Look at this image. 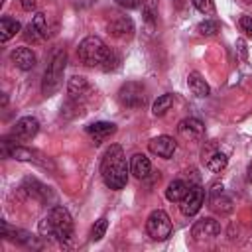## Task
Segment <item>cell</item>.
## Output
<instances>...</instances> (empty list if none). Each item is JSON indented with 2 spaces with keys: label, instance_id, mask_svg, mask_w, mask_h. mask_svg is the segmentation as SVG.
<instances>
[{
  "label": "cell",
  "instance_id": "35",
  "mask_svg": "<svg viewBox=\"0 0 252 252\" xmlns=\"http://www.w3.org/2000/svg\"><path fill=\"white\" fill-rule=\"evenodd\" d=\"M236 43H238V49H240V53H242V59H244V57H246V47H244V41H242V39H238Z\"/></svg>",
  "mask_w": 252,
  "mask_h": 252
},
{
  "label": "cell",
  "instance_id": "34",
  "mask_svg": "<svg viewBox=\"0 0 252 252\" xmlns=\"http://www.w3.org/2000/svg\"><path fill=\"white\" fill-rule=\"evenodd\" d=\"M20 4H22L24 10H33L35 4H37V0H20Z\"/></svg>",
  "mask_w": 252,
  "mask_h": 252
},
{
  "label": "cell",
  "instance_id": "27",
  "mask_svg": "<svg viewBox=\"0 0 252 252\" xmlns=\"http://www.w3.org/2000/svg\"><path fill=\"white\" fill-rule=\"evenodd\" d=\"M106 226H108V220L102 217V219H98L94 224H93V230H91V240H100L102 236H104V232H106Z\"/></svg>",
  "mask_w": 252,
  "mask_h": 252
},
{
  "label": "cell",
  "instance_id": "10",
  "mask_svg": "<svg viewBox=\"0 0 252 252\" xmlns=\"http://www.w3.org/2000/svg\"><path fill=\"white\" fill-rule=\"evenodd\" d=\"M209 207L220 215H228L232 211V201L224 193L222 183H213L209 189Z\"/></svg>",
  "mask_w": 252,
  "mask_h": 252
},
{
  "label": "cell",
  "instance_id": "17",
  "mask_svg": "<svg viewBox=\"0 0 252 252\" xmlns=\"http://www.w3.org/2000/svg\"><path fill=\"white\" fill-rule=\"evenodd\" d=\"M10 57H12V63L22 71H30L35 67V53L30 47H16Z\"/></svg>",
  "mask_w": 252,
  "mask_h": 252
},
{
  "label": "cell",
  "instance_id": "7",
  "mask_svg": "<svg viewBox=\"0 0 252 252\" xmlns=\"http://www.w3.org/2000/svg\"><path fill=\"white\" fill-rule=\"evenodd\" d=\"M94 94V89L93 85L81 77V75H75L69 79L67 83V96H69V102L77 104V106H83L87 100H91V96Z\"/></svg>",
  "mask_w": 252,
  "mask_h": 252
},
{
  "label": "cell",
  "instance_id": "31",
  "mask_svg": "<svg viewBox=\"0 0 252 252\" xmlns=\"http://www.w3.org/2000/svg\"><path fill=\"white\" fill-rule=\"evenodd\" d=\"M118 63H120V57L110 49V53H108V57H106V61L102 63L100 69H104V71H114V69L118 67Z\"/></svg>",
  "mask_w": 252,
  "mask_h": 252
},
{
  "label": "cell",
  "instance_id": "5",
  "mask_svg": "<svg viewBox=\"0 0 252 252\" xmlns=\"http://www.w3.org/2000/svg\"><path fill=\"white\" fill-rule=\"evenodd\" d=\"M146 230L150 234V238L154 240H167L171 234V219L165 211L156 209L150 213L148 220H146Z\"/></svg>",
  "mask_w": 252,
  "mask_h": 252
},
{
  "label": "cell",
  "instance_id": "28",
  "mask_svg": "<svg viewBox=\"0 0 252 252\" xmlns=\"http://www.w3.org/2000/svg\"><path fill=\"white\" fill-rule=\"evenodd\" d=\"M142 8H144V16L150 24H154V12L158 8V0H144L142 2Z\"/></svg>",
  "mask_w": 252,
  "mask_h": 252
},
{
  "label": "cell",
  "instance_id": "29",
  "mask_svg": "<svg viewBox=\"0 0 252 252\" xmlns=\"http://www.w3.org/2000/svg\"><path fill=\"white\" fill-rule=\"evenodd\" d=\"M193 4L201 14H215V2L213 0H193Z\"/></svg>",
  "mask_w": 252,
  "mask_h": 252
},
{
  "label": "cell",
  "instance_id": "32",
  "mask_svg": "<svg viewBox=\"0 0 252 252\" xmlns=\"http://www.w3.org/2000/svg\"><path fill=\"white\" fill-rule=\"evenodd\" d=\"M238 28L240 32H244L248 37H252V16H242L238 20Z\"/></svg>",
  "mask_w": 252,
  "mask_h": 252
},
{
  "label": "cell",
  "instance_id": "25",
  "mask_svg": "<svg viewBox=\"0 0 252 252\" xmlns=\"http://www.w3.org/2000/svg\"><path fill=\"white\" fill-rule=\"evenodd\" d=\"M171 104H173V94H161V96H158V100L152 106L154 116H163L171 108Z\"/></svg>",
  "mask_w": 252,
  "mask_h": 252
},
{
  "label": "cell",
  "instance_id": "21",
  "mask_svg": "<svg viewBox=\"0 0 252 252\" xmlns=\"http://www.w3.org/2000/svg\"><path fill=\"white\" fill-rule=\"evenodd\" d=\"M20 30H22V26H20L18 20L4 16V18L0 20V41H8V39H12Z\"/></svg>",
  "mask_w": 252,
  "mask_h": 252
},
{
  "label": "cell",
  "instance_id": "11",
  "mask_svg": "<svg viewBox=\"0 0 252 252\" xmlns=\"http://www.w3.org/2000/svg\"><path fill=\"white\" fill-rule=\"evenodd\" d=\"M106 30L116 39H130L134 35V22L128 16H114L106 22Z\"/></svg>",
  "mask_w": 252,
  "mask_h": 252
},
{
  "label": "cell",
  "instance_id": "26",
  "mask_svg": "<svg viewBox=\"0 0 252 252\" xmlns=\"http://www.w3.org/2000/svg\"><path fill=\"white\" fill-rule=\"evenodd\" d=\"M197 30H199L201 35H215V33L220 30V24H219L217 20H205V22L199 24Z\"/></svg>",
  "mask_w": 252,
  "mask_h": 252
},
{
  "label": "cell",
  "instance_id": "15",
  "mask_svg": "<svg viewBox=\"0 0 252 252\" xmlns=\"http://www.w3.org/2000/svg\"><path fill=\"white\" fill-rule=\"evenodd\" d=\"M22 189H24L30 197H33V199H37V201H41V203H47V201L53 199L51 189H49L47 185L39 183V181L33 179V177H26L24 183H22Z\"/></svg>",
  "mask_w": 252,
  "mask_h": 252
},
{
  "label": "cell",
  "instance_id": "4",
  "mask_svg": "<svg viewBox=\"0 0 252 252\" xmlns=\"http://www.w3.org/2000/svg\"><path fill=\"white\" fill-rule=\"evenodd\" d=\"M67 65V53L63 49L55 51L47 63V69L43 73V81H41V93L45 96H51L53 93L59 91L61 83H63V71Z\"/></svg>",
  "mask_w": 252,
  "mask_h": 252
},
{
  "label": "cell",
  "instance_id": "22",
  "mask_svg": "<svg viewBox=\"0 0 252 252\" xmlns=\"http://www.w3.org/2000/svg\"><path fill=\"white\" fill-rule=\"evenodd\" d=\"M205 161V165H207V169H211L213 173H220L224 167H226V163H228V158L222 154V152H213V154H209L207 156V159H203Z\"/></svg>",
  "mask_w": 252,
  "mask_h": 252
},
{
  "label": "cell",
  "instance_id": "23",
  "mask_svg": "<svg viewBox=\"0 0 252 252\" xmlns=\"http://www.w3.org/2000/svg\"><path fill=\"white\" fill-rule=\"evenodd\" d=\"M187 189H189V185H187L183 179H173V181L167 185V189H165V197H167L169 201H177V203H179V201L185 197Z\"/></svg>",
  "mask_w": 252,
  "mask_h": 252
},
{
  "label": "cell",
  "instance_id": "19",
  "mask_svg": "<svg viewBox=\"0 0 252 252\" xmlns=\"http://www.w3.org/2000/svg\"><path fill=\"white\" fill-rule=\"evenodd\" d=\"M130 171L134 173V177L138 179H146L152 171V163L144 154H134L130 159Z\"/></svg>",
  "mask_w": 252,
  "mask_h": 252
},
{
  "label": "cell",
  "instance_id": "9",
  "mask_svg": "<svg viewBox=\"0 0 252 252\" xmlns=\"http://www.w3.org/2000/svg\"><path fill=\"white\" fill-rule=\"evenodd\" d=\"M37 130H39L37 118H33V116H24V118H20V120L12 126L10 138H12L14 142H28V140H32V138L37 134Z\"/></svg>",
  "mask_w": 252,
  "mask_h": 252
},
{
  "label": "cell",
  "instance_id": "16",
  "mask_svg": "<svg viewBox=\"0 0 252 252\" xmlns=\"http://www.w3.org/2000/svg\"><path fill=\"white\" fill-rule=\"evenodd\" d=\"M148 148H150V152H152V154H156V156H159V158L169 159V158L175 154L177 144H175V140H173V138H169V136H158V138L150 140Z\"/></svg>",
  "mask_w": 252,
  "mask_h": 252
},
{
  "label": "cell",
  "instance_id": "12",
  "mask_svg": "<svg viewBox=\"0 0 252 252\" xmlns=\"http://www.w3.org/2000/svg\"><path fill=\"white\" fill-rule=\"evenodd\" d=\"M177 134L187 142H197L205 136V126L199 118H183L177 124Z\"/></svg>",
  "mask_w": 252,
  "mask_h": 252
},
{
  "label": "cell",
  "instance_id": "18",
  "mask_svg": "<svg viewBox=\"0 0 252 252\" xmlns=\"http://www.w3.org/2000/svg\"><path fill=\"white\" fill-rule=\"evenodd\" d=\"M116 132V124L112 122H94L87 126V134L93 138V142L98 146L100 142H104L106 138H110Z\"/></svg>",
  "mask_w": 252,
  "mask_h": 252
},
{
  "label": "cell",
  "instance_id": "1",
  "mask_svg": "<svg viewBox=\"0 0 252 252\" xmlns=\"http://www.w3.org/2000/svg\"><path fill=\"white\" fill-rule=\"evenodd\" d=\"M100 175L108 189H122L128 181V163L124 150L118 144H112L102 161H100Z\"/></svg>",
  "mask_w": 252,
  "mask_h": 252
},
{
  "label": "cell",
  "instance_id": "24",
  "mask_svg": "<svg viewBox=\"0 0 252 252\" xmlns=\"http://www.w3.org/2000/svg\"><path fill=\"white\" fill-rule=\"evenodd\" d=\"M32 24L35 26V30L39 32V35H41L43 39H47V37H51V28H49V22H47V16H45L43 12H37V14L33 16V20H32Z\"/></svg>",
  "mask_w": 252,
  "mask_h": 252
},
{
  "label": "cell",
  "instance_id": "8",
  "mask_svg": "<svg viewBox=\"0 0 252 252\" xmlns=\"http://www.w3.org/2000/svg\"><path fill=\"white\" fill-rule=\"evenodd\" d=\"M203 201H205V191L199 185H189L185 197L179 201V209L185 217H193L203 207Z\"/></svg>",
  "mask_w": 252,
  "mask_h": 252
},
{
  "label": "cell",
  "instance_id": "2",
  "mask_svg": "<svg viewBox=\"0 0 252 252\" xmlns=\"http://www.w3.org/2000/svg\"><path fill=\"white\" fill-rule=\"evenodd\" d=\"M37 230L45 238L67 242L73 238V219L65 207H51V211L39 220Z\"/></svg>",
  "mask_w": 252,
  "mask_h": 252
},
{
  "label": "cell",
  "instance_id": "13",
  "mask_svg": "<svg viewBox=\"0 0 252 252\" xmlns=\"http://www.w3.org/2000/svg\"><path fill=\"white\" fill-rule=\"evenodd\" d=\"M191 234L197 240H209V238H215V236L220 234V224H219V220H215L211 217H205V219H199L193 224Z\"/></svg>",
  "mask_w": 252,
  "mask_h": 252
},
{
  "label": "cell",
  "instance_id": "20",
  "mask_svg": "<svg viewBox=\"0 0 252 252\" xmlns=\"http://www.w3.org/2000/svg\"><path fill=\"white\" fill-rule=\"evenodd\" d=\"M187 85H189V89H191V93H193L195 96H209V93H211L207 81H205L203 75L197 73V71H191V73H189Z\"/></svg>",
  "mask_w": 252,
  "mask_h": 252
},
{
  "label": "cell",
  "instance_id": "30",
  "mask_svg": "<svg viewBox=\"0 0 252 252\" xmlns=\"http://www.w3.org/2000/svg\"><path fill=\"white\" fill-rule=\"evenodd\" d=\"M24 37H26V41H32V43H37L39 39H43V37L39 35V32L35 30L33 24H28V26H26V30H24Z\"/></svg>",
  "mask_w": 252,
  "mask_h": 252
},
{
  "label": "cell",
  "instance_id": "14",
  "mask_svg": "<svg viewBox=\"0 0 252 252\" xmlns=\"http://www.w3.org/2000/svg\"><path fill=\"white\" fill-rule=\"evenodd\" d=\"M10 156L16 158V159H20V161H33V163H37L41 167H53V163L41 152L32 150V148H26V146H14L12 152H10Z\"/></svg>",
  "mask_w": 252,
  "mask_h": 252
},
{
  "label": "cell",
  "instance_id": "36",
  "mask_svg": "<svg viewBox=\"0 0 252 252\" xmlns=\"http://www.w3.org/2000/svg\"><path fill=\"white\" fill-rule=\"evenodd\" d=\"M248 181H250V183H252V163H250V165H248Z\"/></svg>",
  "mask_w": 252,
  "mask_h": 252
},
{
  "label": "cell",
  "instance_id": "33",
  "mask_svg": "<svg viewBox=\"0 0 252 252\" xmlns=\"http://www.w3.org/2000/svg\"><path fill=\"white\" fill-rule=\"evenodd\" d=\"M114 2L122 8H126V10H134V8L140 6V0H114Z\"/></svg>",
  "mask_w": 252,
  "mask_h": 252
},
{
  "label": "cell",
  "instance_id": "6",
  "mask_svg": "<svg viewBox=\"0 0 252 252\" xmlns=\"http://www.w3.org/2000/svg\"><path fill=\"white\" fill-rule=\"evenodd\" d=\"M118 102L126 108H140L146 102V89L138 81H128L118 91Z\"/></svg>",
  "mask_w": 252,
  "mask_h": 252
},
{
  "label": "cell",
  "instance_id": "3",
  "mask_svg": "<svg viewBox=\"0 0 252 252\" xmlns=\"http://www.w3.org/2000/svg\"><path fill=\"white\" fill-rule=\"evenodd\" d=\"M108 53H110V47H106V43L96 35H87L77 47V55L81 63L87 67H102Z\"/></svg>",
  "mask_w": 252,
  "mask_h": 252
}]
</instances>
